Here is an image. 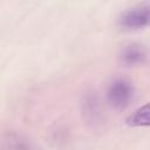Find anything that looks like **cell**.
<instances>
[{
    "instance_id": "277c9868",
    "label": "cell",
    "mask_w": 150,
    "mask_h": 150,
    "mask_svg": "<svg viewBox=\"0 0 150 150\" xmlns=\"http://www.w3.org/2000/svg\"><path fill=\"white\" fill-rule=\"evenodd\" d=\"M128 124L132 127H148L149 125V105L144 104L138 108L129 118Z\"/></svg>"
},
{
    "instance_id": "7a4b0ae2",
    "label": "cell",
    "mask_w": 150,
    "mask_h": 150,
    "mask_svg": "<svg viewBox=\"0 0 150 150\" xmlns=\"http://www.w3.org/2000/svg\"><path fill=\"white\" fill-rule=\"evenodd\" d=\"M122 27L129 29H139L149 23V7L139 6L124 12L120 18Z\"/></svg>"
},
{
    "instance_id": "3957f363",
    "label": "cell",
    "mask_w": 150,
    "mask_h": 150,
    "mask_svg": "<svg viewBox=\"0 0 150 150\" xmlns=\"http://www.w3.org/2000/svg\"><path fill=\"white\" fill-rule=\"evenodd\" d=\"M121 60L127 66L142 64L146 60V49L139 43H131L123 48Z\"/></svg>"
},
{
    "instance_id": "6da1fadb",
    "label": "cell",
    "mask_w": 150,
    "mask_h": 150,
    "mask_svg": "<svg viewBox=\"0 0 150 150\" xmlns=\"http://www.w3.org/2000/svg\"><path fill=\"white\" fill-rule=\"evenodd\" d=\"M134 97V87L123 79L115 80L108 88L107 98L115 109H124L129 105Z\"/></svg>"
}]
</instances>
